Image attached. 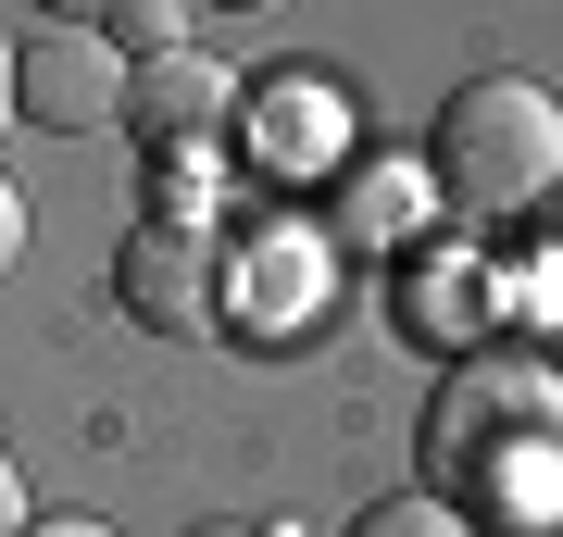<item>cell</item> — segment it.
<instances>
[{"instance_id": "30bf717a", "label": "cell", "mask_w": 563, "mask_h": 537, "mask_svg": "<svg viewBox=\"0 0 563 537\" xmlns=\"http://www.w3.org/2000/svg\"><path fill=\"white\" fill-rule=\"evenodd\" d=\"M13 262H25V200L0 188V276H13Z\"/></svg>"}, {"instance_id": "2e32d148", "label": "cell", "mask_w": 563, "mask_h": 537, "mask_svg": "<svg viewBox=\"0 0 563 537\" xmlns=\"http://www.w3.org/2000/svg\"><path fill=\"white\" fill-rule=\"evenodd\" d=\"M0 113H13V51H0Z\"/></svg>"}, {"instance_id": "52a82bcc", "label": "cell", "mask_w": 563, "mask_h": 537, "mask_svg": "<svg viewBox=\"0 0 563 537\" xmlns=\"http://www.w3.org/2000/svg\"><path fill=\"white\" fill-rule=\"evenodd\" d=\"M426 225V188L401 176V163H351L339 176V238H376V250H401Z\"/></svg>"}, {"instance_id": "e0dca14e", "label": "cell", "mask_w": 563, "mask_h": 537, "mask_svg": "<svg viewBox=\"0 0 563 537\" xmlns=\"http://www.w3.org/2000/svg\"><path fill=\"white\" fill-rule=\"evenodd\" d=\"M539 213H551V238H563V188H551V200H539Z\"/></svg>"}, {"instance_id": "5b68a950", "label": "cell", "mask_w": 563, "mask_h": 537, "mask_svg": "<svg viewBox=\"0 0 563 537\" xmlns=\"http://www.w3.org/2000/svg\"><path fill=\"white\" fill-rule=\"evenodd\" d=\"M225 125H239V76H225L213 51H151L139 76H125V138H139L163 176H188Z\"/></svg>"}, {"instance_id": "9a60e30c", "label": "cell", "mask_w": 563, "mask_h": 537, "mask_svg": "<svg viewBox=\"0 0 563 537\" xmlns=\"http://www.w3.org/2000/svg\"><path fill=\"white\" fill-rule=\"evenodd\" d=\"M213 13H288V0H213Z\"/></svg>"}, {"instance_id": "6da1fadb", "label": "cell", "mask_w": 563, "mask_h": 537, "mask_svg": "<svg viewBox=\"0 0 563 537\" xmlns=\"http://www.w3.org/2000/svg\"><path fill=\"white\" fill-rule=\"evenodd\" d=\"M426 163L463 225H514L563 188V100L539 76H463L426 125Z\"/></svg>"}, {"instance_id": "3957f363", "label": "cell", "mask_w": 563, "mask_h": 537, "mask_svg": "<svg viewBox=\"0 0 563 537\" xmlns=\"http://www.w3.org/2000/svg\"><path fill=\"white\" fill-rule=\"evenodd\" d=\"M113 300L151 338H225L239 325V238H213L201 213H151L113 250Z\"/></svg>"}, {"instance_id": "7a4b0ae2", "label": "cell", "mask_w": 563, "mask_h": 537, "mask_svg": "<svg viewBox=\"0 0 563 537\" xmlns=\"http://www.w3.org/2000/svg\"><path fill=\"white\" fill-rule=\"evenodd\" d=\"M563 438V376L539 350H451L439 400H426V462L451 488H501V462Z\"/></svg>"}, {"instance_id": "8992f818", "label": "cell", "mask_w": 563, "mask_h": 537, "mask_svg": "<svg viewBox=\"0 0 563 537\" xmlns=\"http://www.w3.org/2000/svg\"><path fill=\"white\" fill-rule=\"evenodd\" d=\"M401 325H426V338H451V350H488V262L476 250L401 262Z\"/></svg>"}, {"instance_id": "ba28073f", "label": "cell", "mask_w": 563, "mask_h": 537, "mask_svg": "<svg viewBox=\"0 0 563 537\" xmlns=\"http://www.w3.org/2000/svg\"><path fill=\"white\" fill-rule=\"evenodd\" d=\"M251 125H263L251 150L276 163V176H288V163H325V100H313V88H263V113H251Z\"/></svg>"}, {"instance_id": "9c48e42d", "label": "cell", "mask_w": 563, "mask_h": 537, "mask_svg": "<svg viewBox=\"0 0 563 537\" xmlns=\"http://www.w3.org/2000/svg\"><path fill=\"white\" fill-rule=\"evenodd\" d=\"M351 537H476V525H463L451 500H376V513H363Z\"/></svg>"}, {"instance_id": "8fae6325", "label": "cell", "mask_w": 563, "mask_h": 537, "mask_svg": "<svg viewBox=\"0 0 563 537\" xmlns=\"http://www.w3.org/2000/svg\"><path fill=\"white\" fill-rule=\"evenodd\" d=\"M38 13H51V25H113L125 0H38Z\"/></svg>"}, {"instance_id": "7c38bea8", "label": "cell", "mask_w": 563, "mask_h": 537, "mask_svg": "<svg viewBox=\"0 0 563 537\" xmlns=\"http://www.w3.org/2000/svg\"><path fill=\"white\" fill-rule=\"evenodd\" d=\"M0 537H25V476H13V450H0Z\"/></svg>"}, {"instance_id": "277c9868", "label": "cell", "mask_w": 563, "mask_h": 537, "mask_svg": "<svg viewBox=\"0 0 563 537\" xmlns=\"http://www.w3.org/2000/svg\"><path fill=\"white\" fill-rule=\"evenodd\" d=\"M125 76H139L125 38H101V25H51V38L13 51V113L51 125V138H101V125H125Z\"/></svg>"}, {"instance_id": "5bb4252c", "label": "cell", "mask_w": 563, "mask_h": 537, "mask_svg": "<svg viewBox=\"0 0 563 537\" xmlns=\"http://www.w3.org/2000/svg\"><path fill=\"white\" fill-rule=\"evenodd\" d=\"M188 537H276V525H188Z\"/></svg>"}, {"instance_id": "4fadbf2b", "label": "cell", "mask_w": 563, "mask_h": 537, "mask_svg": "<svg viewBox=\"0 0 563 537\" xmlns=\"http://www.w3.org/2000/svg\"><path fill=\"white\" fill-rule=\"evenodd\" d=\"M25 537H113V525H88V513H51L38 525V513H25Z\"/></svg>"}]
</instances>
